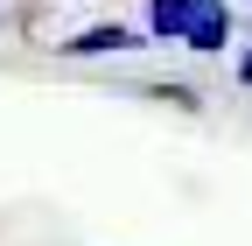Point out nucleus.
<instances>
[{
    "instance_id": "f257e3e1",
    "label": "nucleus",
    "mask_w": 252,
    "mask_h": 246,
    "mask_svg": "<svg viewBox=\"0 0 252 246\" xmlns=\"http://www.w3.org/2000/svg\"><path fill=\"white\" fill-rule=\"evenodd\" d=\"M224 36H231V7H217V0H203V7L182 21V42L189 49H224Z\"/></svg>"
},
{
    "instance_id": "f03ea898",
    "label": "nucleus",
    "mask_w": 252,
    "mask_h": 246,
    "mask_svg": "<svg viewBox=\"0 0 252 246\" xmlns=\"http://www.w3.org/2000/svg\"><path fill=\"white\" fill-rule=\"evenodd\" d=\"M119 49H133V28H119V21L84 28V36H70V42H63V56H119Z\"/></svg>"
},
{
    "instance_id": "7ed1b4c3",
    "label": "nucleus",
    "mask_w": 252,
    "mask_h": 246,
    "mask_svg": "<svg viewBox=\"0 0 252 246\" xmlns=\"http://www.w3.org/2000/svg\"><path fill=\"white\" fill-rule=\"evenodd\" d=\"M196 7H203V0H154V7H147V28L168 36V42H182V21L196 14Z\"/></svg>"
},
{
    "instance_id": "20e7f679",
    "label": "nucleus",
    "mask_w": 252,
    "mask_h": 246,
    "mask_svg": "<svg viewBox=\"0 0 252 246\" xmlns=\"http://www.w3.org/2000/svg\"><path fill=\"white\" fill-rule=\"evenodd\" d=\"M238 84H252V49H245V56H238Z\"/></svg>"
}]
</instances>
